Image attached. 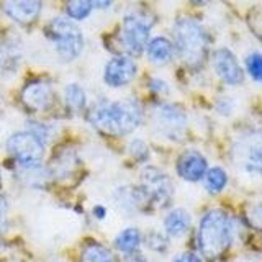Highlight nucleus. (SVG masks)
Wrapping results in <instances>:
<instances>
[{"instance_id": "1", "label": "nucleus", "mask_w": 262, "mask_h": 262, "mask_svg": "<svg viewBox=\"0 0 262 262\" xmlns=\"http://www.w3.org/2000/svg\"><path fill=\"white\" fill-rule=\"evenodd\" d=\"M143 118V110L133 98L117 102H100L90 112V123L105 135L121 136L131 133Z\"/></svg>"}, {"instance_id": "2", "label": "nucleus", "mask_w": 262, "mask_h": 262, "mask_svg": "<svg viewBox=\"0 0 262 262\" xmlns=\"http://www.w3.org/2000/svg\"><path fill=\"white\" fill-rule=\"evenodd\" d=\"M233 221L223 210L205 213L199 226V249L207 259H218L233 243Z\"/></svg>"}, {"instance_id": "3", "label": "nucleus", "mask_w": 262, "mask_h": 262, "mask_svg": "<svg viewBox=\"0 0 262 262\" xmlns=\"http://www.w3.org/2000/svg\"><path fill=\"white\" fill-rule=\"evenodd\" d=\"M176 48L188 68H200L207 57L208 38L202 25L193 18H180L174 28Z\"/></svg>"}, {"instance_id": "4", "label": "nucleus", "mask_w": 262, "mask_h": 262, "mask_svg": "<svg viewBox=\"0 0 262 262\" xmlns=\"http://www.w3.org/2000/svg\"><path fill=\"white\" fill-rule=\"evenodd\" d=\"M48 38L56 45V51L62 61H74L82 53L84 36L76 23L69 18H54L46 27Z\"/></svg>"}, {"instance_id": "5", "label": "nucleus", "mask_w": 262, "mask_h": 262, "mask_svg": "<svg viewBox=\"0 0 262 262\" xmlns=\"http://www.w3.org/2000/svg\"><path fill=\"white\" fill-rule=\"evenodd\" d=\"M144 203L151 205L154 208H164L172 199V187L170 179L164 172L154 166H146L141 170V187H139Z\"/></svg>"}, {"instance_id": "6", "label": "nucleus", "mask_w": 262, "mask_h": 262, "mask_svg": "<svg viewBox=\"0 0 262 262\" xmlns=\"http://www.w3.org/2000/svg\"><path fill=\"white\" fill-rule=\"evenodd\" d=\"M7 151L21 167L36 166L45 154V143L31 131H18L7 141Z\"/></svg>"}, {"instance_id": "7", "label": "nucleus", "mask_w": 262, "mask_h": 262, "mask_svg": "<svg viewBox=\"0 0 262 262\" xmlns=\"http://www.w3.org/2000/svg\"><path fill=\"white\" fill-rule=\"evenodd\" d=\"M152 21L143 13H131L123 21L121 45L129 54H141L149 41Z\"/></svg>"}, {"instance_id": "8", "label": "nucleus", "mask_w": 262, "mask_h": 262, "mask_svg": "<svg viewBox=\"0 0 262 262\" xmlns=\"http://www.w3.org/2000/svg\"><path fill=\"white\" fill-rule=\"evenodd\" d=\"M154 121H156V125H158L161 133H164L167 138L177 139L184 133L187 117H185V112L180 108V106L164 103L156 108Z\"/></svg>"}, {"instance_id": "9", "label": "nucleus", "mask_w": 262, "mask_h": 262, "mask_svg": "<svg viewBox=\"0 0 262 262\" xmlns=\"http://www.w3.org/2000/svg\"><path fill=\"white\" fill-rule=\"evenodd\" d=\"M136 72V62L129 56H117L105 66L103 80L110 87H123L135 79Z\"/></svg>"}, {"instance_id": "10", "label": "nucleus", "mask_w": 262, "mask_h": 262, "mask_svg": "<svg viewBox=\"0 0 262 262\" xmlns=\"http://www.w3.org/2000/svg\"><path fill=\"white\" fill-rule=\"evenodd\" d=\"M21 102L31 112H43L53 102V89L45 80H31L21 90Z\"/></svg>"}, {"instance_id": "11", "label": "nucleus", "mask_w": 262, "mask_h": 262, "mask_svg": "<svg viewBox=\"0 0 262 262\" xmlns=\"http://www.w3.org/2000/svg\"><path fill=\"white\" fill-rule=\"evenodd\" d=\"M43 0H2L4 12L18 25H31L41 13Z\"/></svg>"}, {"instance_id": "12", "label": "nucleus", "mask_w": 262, "mask_h": 262, "mask_svg": "<svg viewBox=\"0 0 262 262\" xmlns=\"http://www.w3.org/2000/svg\"><path fill=\"white\" fill-rule=\"evenodd\" d=\"M216 74L229 85H239L244 80V74L236 56L226 48H221L213 56Z\"/></svg>"}, {"instance_id": "13", "label": "nucleus", "mask_w": 262, "mask_h": 262, "mask_svg": "<svg viewBox=\"0 0 262 262\" xmlns=\"http://www.w3.org/2000/svg\"><path fill=\"white\" fill-rule=\"evenodd\" d=\"M208 169L207 159L199 151H187L177 161V172L187 182H199Z\"/></svg>"}, {"instance_id": "14", "label": "nucleus", "mask_w": 262, "mask_h": 262, "mask_svg": "<svg viewBox=\"0 0 262 262\" xmlns=\"http://www.w3.org/2000/svg\"><path fill=\"white\" fill-rule=\"evenodd\" d=\"M164 228H166V233L170 237L184 236L190 228V215L182 208L172 210L164 220Z\"/></svg>"}, {"instance_id": "15", "label": "nucleus", "mask_w": 262, "mask_h": 262, "mask_svg": "<svg viewBox=\"0 0 262 262\" xmlns=\"http://www.w3.org/2000/svg\"><path fill=\"white\" fill-rule=\"evenodd\" d=\"M147 48V57L156 66L167 64L172 59V43L164 36H158L151 39L146 45Z\"/></svg>"}, {"instance_id": "16", "label": "nucleus", "mask_w": 262, "mask_h": 262, "mask_svg": "<svg viewBox=\"0 0 262 262\" xmlns=\"http://www.w3.org/2000/svg\"><path fill=\"white\" fill-rule=\"evenodd\" d=\"M141 239H143L141 233L136 228H126L115 237V248L125 254L136 252L139 244H141Z\"/></svg>"}, {"instance_id": "17", "label": "nucleus", "mask_w": 262, "mask_h": 262, "mask_svg": "<svg viewBox=\"0 0 262 262\" xmlns=\"http://www.w3.org/2000/svg\"><path fill=\"white\" fill-rule=\"evenodd\" d=\"M80 262H118L113 254L98 243L87 244L80 254Z\"/></svg>"}, {"instance_id": "18", "label": "nucleus", "mask_w": 262, "mask_h": 262, "mask_svg": "<svg viewBox=\"0 0 262 262\" xmlns=\"http://www.w3.org/2000/svg\"><path fill=\"white\" fill-rule=\"evenodd\" d=\"M64 102L72 112H80L87 103V97L84 89L79 84H69L64 89Z\"/></svg>"}, {"instance_id": "19", "label": "nucleus", "mask_w": 262, "mask_h": 262, "mask_svg": "<svg viewBox=\"0 0 262 262\" xmlns=\"http://www.w3.org/2000/svg\"><path fill=\"white\" fill-rule=\"evenodd\" d=\"M205 187L211 193H220L228 184V176L221 167H210L205 172Z\"/></svg>"}, {"instance_id": "20", "label": "nucleus", "mask_w": 262, "mask_h": 262, "mask_svg": "<svg viewBox=\"0 0 262 262\" xmlns=\"http://www.w3.org/2000/svg\"><path fill=\"white\" fill-rule=\"evenodd\" d=\"M66 12L72 20H84L92 12V5L89 0H68L66 2Z\"/></svg>"}, {"instance_id": "21", "label": "nucleus", "mask_w": 262, "mask_h": 262, "mask_svg": "<svg viewBox=\"0 0 262 262\" xmlns=\"http://www.w3.org/2000/svg\"><path fill=\"white\" fill-rule=\"evenodd\" d=\"M246 68H248L249 76L254 80H260L262 77V57L259 53H251L248 57H246Z\"/></svg>"}, {"instance_id": "22", "label": "nucleus", "mask_w": 262, "mask_h": 262, "mask_svg": "<svg viewBox=\"0 0 262 262\" xmlns=\"http://www.w3.org/2000/svg\"><path fill=\"white\" fill-rule=\"evenodd\" d=\"M246 167L251 172H259L260 170V146L254 144L248 151V159H246Z\"/></svg>"}, {"instance_id": "23", "label": "nucleus", "mask_w": 262, "mask_h": 262, "mask_svg": "<svg viewBox=\"0 0 262 262\" xmlns=\"http://www.w3.org/2000/svg\"><path fill=\"white\" fill-rule=\"evenodd\" d=\"M128 149H129V154L133 156L135 159H138V161H144V159H147V146H146V143L144 141H141V139H133L129 144H128Z\"/></svg>"}, {"instance_id": "24", "label": "nucleus", "mask_w": 262, "mask_h": 262, "mask_svg": "<svg viewBox=\"0 0 262 262\" xmlns=\"http://www.w3.org/2000/svg\"><path fill=\"white\" fill-rule=\"evenodd\" d=\"M7 213H8V203L4 195H0V233L7 229Z\"/></svg>"}, {"instance_id": "25", "label": "nucleus", "mask_w": 262, "mask_h": 262, "mask_svg": "<svg viewBox=\"0 0 262 262\" xmlns=\"http://www.w3.org/2000/svg\"><path fill=\"white\" fill-rule=\"evenodd\" d=\"M149 87L156 94H167L169 92V85L162 79H151Z\"/></svg>"}, {"instance_id": "26", "label": "nucleus", "mask_w": 262, "mask_h": 262, "mask_svg": "<svg viewBox=\"0 0 262 262\" xmlns=\"http://www.w3.org/2000/svg\"><path fill=\"white\" fill-rule=\"evenodd\" d=\"M149 246H151L152 249H156V251H164V249H166L167 243H166V239H164L161 234H152L151 239H149Z\"/></svg>"}, {"instance_id": "27", "label": "nucleus", "mask_w": 262, "mask_h": 262, "mask_svg": "<svg viewBox=\"0 0 262 262\" xmlns=\"http://www.w3.org/2000/svg\"><path fill=\"white\" fill-rule=\"evenodd\" d=\"M174 262H203L202 257L195 252H182L174 259Z\"/></svg>"}, {"instance_id": "28", "label": "nucleus", "mask_w": 262, "mask_h": 262, "mask_svg": "<svg viewBox=\"0 0 262 262\" xmlns=\"http://www.w3.org/2000/svg\"><path fill=\"white\" fill-rule=\"evenodd\" d=\"M90 5H92V8H100V10H103V8H108L113 0H89Z\"/></svg>"}, {"instance_id": "29", "label": "nucleus", "mask_w": 262, "mask_h": 262, "mask_svg": "<svg viewBox=\"0 0 262 262\" xmlns=\"http://www.w3.org/2000/svg\"><path fill=\"white\" fill-rule=\"evenodd\" d=\"M94 215H95L98 220H103L105 215H106V210H105L103 207H95V208H94Z\"/></svg>"}, {"instance_id": "30", "label": "nucleus", "mask_w": 262, "mask_h": 262, "mask_svg": "<svg viewBox=\"0 0 262 262\" xmlns=\"http://www.w3.org/2000/svg\"><path fill=\"white\" fill-rule=\"evenodd\" d=\"M190 2H192L193 5H205V4H208L210 0H190Z\"/></svg>"}, {"instance_id": "31", "label": "nucleus", "mask_w": 262, "mask_h": 262, "mask_svg": "<svg viewBox=\"0 0 262 262\" xmlns=\"http://www.w3.org/2000/svg\"><path fill=\"white\" fill-rule=\"evenodd\" d=\"M0 185H2V172H0Z\"/></svg>"}]
</instances>
